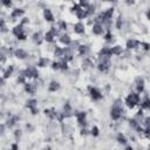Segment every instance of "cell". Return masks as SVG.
I'll return each instance as SVG.
<instances>
[{"instance_id":"1","label":"cell","mask_w":150,"mask_h":150,"mask_svg":"<svg viewBox=\"0 0 150 150\" xmlns=\"http://www.w3.org/2000/svg\"><path fill=\"white\" fill-rule=\"evenodd\" d=\"M122 114H123V102L121 100H116L110 108V117L114 121H117L121 118Z\"/></svg>"},{"instance_id":"2","label":"cell","mask_w":150,"mask_h":150,"mask_svg":"<svg viewBox=\"0 0 150 150\" xmlns=\"http://www.w3.org/2000/svg\"><path fill=\"white\" fill-rule=\"evenodd\" d=\"M139 102H141V96H139V94H137L136 91H131L130 94H128V96H127L125 100H124L125 105H127L128 108H130V109L135 108L137 104H139Z\"/></svg>"},{"instance_id":"3","label":"cell","mask_w":150,"mask_h":150,"mask_svg":"<svg viewBox=\"0 0 150 150\" xmlns=\"http://www.w3.org/2000/svg\"><path fill=\"white\" fill-rule=\"evenodd\" d=\"M111 66V60L108 56H98V63H97V69L101 73H108Z\"/></svg>"},{"instance_id":"4","label":"cell","mask_w":150,"mask_h":150,"mask_svg":"<svg viewBox=\"0 0 150 150\" xmlns=\"http://www.w3.org/2000/svg\"><path fill=\"white\" fill-rule=\"evenodd\" d=\"M71 11L75 13V15H76V18L79 20H83V19H87L89 16L88 13H87V11L83 9L79 4H74V6L71 7Z\"/></svg>"},{"instance_id":"5","label":"cell","mask_w":150,"mask_h":150,"mask_svg":"<svg viewBox=\"0 0 150 150\" xmlns=\"http://www.w3.org/2000/svg\"><path fill=\"white\" fill-rule=\"evenodd\" d=\"M26 79H39V70L34 66H28L26 69L21 70Z\"/></svg>"},{"instance_id":"6","label":"cell","mask_w":150,"mask_h":150,"mask_svg":"<svg viewBox=\"0 0 150 150\" xmlns=\"http://www.w3.org/2000/svg\"><path fill=\"white\" fill-rule=\"evenodd\" d=\"M88 90H89L90 97H91L94 101H101V100L103 98V94L101 93V90H100L98 88L90 86V87H88Z\"/></svg>"},{"instance_id":"7","label":"cell","mask_w":150,"mask_h":150,"mask_svg":"<svg viewBox=\"0 0 150 150\" xmlns=\"http://www.w3.org/2000/svg\"><path fill=\"white\" fill-rule=\"evenodd\" d=\"M74 115L76 117V121H77L79 125H81L82 128H86V125H87V120H86L87 118V114L84 111H75Z\"/></svg>"},{"instance_id":"8","label":"cell","mask_w":150,"mask_h":150,"mask_svg":"<svg viewBox=\"0 0 150 150\" xmlns=\"http://www.w3.org/2000/svg\"><path fill=\"white\" fill-rule=\"evenodd\" d=\"M135 89H136L137 94L143 93V90H144V80H143V77H141V76L136 77V80H135Z\"/></svg>"},{"instance_id":"9","label":"cell","mask_w":150,"mask_h":150,"mask_svg":"<svg viewBox=\"0 0 150 150\" xmlns=\"http://www.w3.org/2000/svg\"><path fill=\"white\" fill-rule=\"evenodd\" d=\"M23 14H25V9H22V8H13L11 14H9V16L12 18V20H16V19H20L21 16H23Z\"/></svg>"},{"instance_id":"10","label":"cell","mask_w":150,"mask_h":150,"mask_svg":"<svg viewBox=\"0 0 150 150\" xmlns=\"http://www.w3.org/2000/svg\"><path fill=\"white\" fill-rule=\"evenodd\" d=\"M19 121H20V117L18 115H9V117H8L7 122H6V127L8 129H12Z\"/></svg>"},{"instance_id":"11","label":"cell","mask_w":150,"mask_h":150,"mask_svg":"<svg viewBox=\"0 0 150 150\" xmlns=\"http://www.w3.org/2000/svg\"><path fill=\"white\" fill-rule=\"evenodd\" d=\"M91 32L94 35H104V27L103 25H100V23H94L93 27H91Z\"/></svg>"},{"instance_id":"12","label":"cell","mask_w":150,"mask_h":150,"mask_svg":"<svg viewBox=\"0 0 150 150\" xmlns=\"http://www.w3.org/2000/svg\"><path fill=\"white\" fill-rule=\"evenodd\" d=\"M13 54H14V56H15L16 59H19V60H25V59H27V56H28V53H27L23 48H16V49L13 52Z\"/></svg>"},{"instance_id":"13","label":"cell","mask_w":150,"mask_h":150,"mask_svg":"<svg viewBox=\"0 0 150 150\" xmlns=\"http://www.w3.org/2000/svg\"><path fill=\"white\" fill-rule=\"evenodd\" d=\"M73 30H74V33H75V34L82 35V34H84V32H86V27H84V25H83L81 21H79V22L74 23Z\"/></svg>"},{"instance_id":"14","label":"cell","mask_w":150,"mask_h":150,"mask_svg":"<svg viewBox=\"0 0 150 150\" xmlns=\"http://www.w3.org/2000/svg\"><path fill=\"white\" fill-rule=\"evenodd\" d=\"M59 40H60V42H61L62 45H64L66 47L70 46V43L73 42L71 39H70V36H69L67 33H62V34H60V35H59Z\"/></svg>"},{"instance_id":"15","label":"cell","mask_w":150,"mask_h":150,"mask_svg":"<svg viewBox=\"0 0 150 150\" xmlns=\"http://www.w3.org/2000/svg\"><path fill=\"white\" fill-rule=\"evenodd\" d=\"M139 46H141V42L136 39H129V40H127V43H125L127 49H136Z\"/></svg>"},{"instance_id":"16","label":"cell","mask_w":150,"mask_h":150,"mask_svg":"<svg viewBox=\"0 0 150 150\" xmlns=\"http://www.w3.org/2000/svg\"><path fill=\"white\" fill-rule=\"evenodd\" d=\"M43 19L47 21V22H53L54 21V14L53 12L49 9V8H43Z\"/></svg>"},{"instance_id":"17","label":"cell","mask_w":150,"mask_h":150,"mask_svg":"<svg viewBox=\"0 0 150 150\" xmlns=\"http://www.w3.org/2000/svg\"><path fill=\"white\" fill-rule=\"evenodd\" d=\"M25 91L28 93V94H30V95L35 94V91H36V84L35 83H30V82H26L25 83Z\"/></svg>"},{"instance_id":"18","label":"cell","mask_w":150,"mask_h":150,"mask_svg":"<svg viewBox=\"0 0 150 150\" xmlns=\"http://www.w3.org/2000/svg\"><path fill=\"white\" fill-rule=\"evenodd\" d=\"M64 50V54H63V60H66L67 62L71 61L73 60V49L70 47H64L63 48Z\"/></svg>"},{"instance_id":"19","label":"cell","mask_w":150,"mask_h":150,"mask_svg":"<svg viewBox=\"0 0 150 150\" xmlns=\"http://www.w3.org/2000/svg\"><path fill=\"white\" fill-rule=\"evenodd\" d=\"M49 63H50V61H49L48 57H46V56H41V57H39L38 62H36V66L40 67V68H45V67H47Z\"/></svg>"},{"instance_id":"20","label":"cell","mask_w":150,"mask_h":150,"mask_svg":"<svg viewBox=\"0 0 150 150\" xmlns=\"http://www.w3.org/2000/svg\"><path fill=\"white\" fill-rule=\"evenodd\" d=\"M43 112H45V115H46L49 120H55V118H56V116H57V111H56L54 108L45 109V110H43Z\"/></svg>"},{"instance_id":"21","label":"cell","mask_w":150,"mask_h":150,"mask_svg":"<svg viewBox=\"0 0 150 150\" xmlns=\"http://www.w3.org/2000/svg\"><path fill=\"white\" fill-rule=\"evenodd\" d=\"M13 71H14V66H13V64L7 66V68L4 69V71H2V77H4L5 80L8 79V77H11L12 74H13Z\"/></svg>"},{"instance_id":"22","label":"cell","mask_w":150,"mask_h":150,"mask_svg":"<svg viewBox=\"0 0 150 150\" xmlns=\"http://www.w3.org/2000/svg\"><path fill=\"white\" fill-rule=\"evenodd\" d=\"M23 32H25V28H23V26L20 25V23L16 25V26H14V27L12 28V33H13V35L16 36V38H18L21 33H23Z\"/></svg>"},{"instance_id":"23","label":"cell","mask_w":150,"mask_h":150,"mask_svg":"<svg viewBox=\"0 0 150 150\" xmlns=\"http://www.w3.org/2000/svg\"><path fill=\"white\" fill-rule=\"evenodd\" d=\"M89 50L90 49H89V47L87 45H80L79 48H77V52H79V54L81 56H87L89 54Z\"/></svg>"},{"instance_id":"24","label":"cell","mask_w":150,"mask_h":150,"mask_svg":"<svg viewBox=\"0 0 150 150\" xmlns=\"http://www.w3.org/2000/svg\"><path fill=\"white\" fill-rule=\"evenodd\" d=\"M60 89V83L57 81H50L48 84V91L50 93H55Z\"/></svg>"},{"instance_id":"25","label":"cell","mask_w":150,"mask_h":150,"mask_svg":"<svg viewBox=\"0 0 150 150\" xmlns=\"http://www.w3.org/2000/svg\"><path fill=\"white\" fill-rule=\"evenodd\" d=\"M43 36H45V38H43V40H45V41H47L48 43H53V42L55 41V38H56V35H55L53 32H50V30H48Z\"/></svg>"},{"instance_id":"26","label":"cell","mask_w":150,"mask_h":150,"mask_svg":"<svg viewBox=\"0 0 150 150\" xmlns=\"http://www.w3.org/2000/svg\"><path fill=\"white\" fill-rule=\"evenodd\" d=\"M122 53H123V48H122V46L116 45V46L111 47V55L120 56V55H122Z\"/></svg>"},{"instance_id":"27","label":"cell","mask_w":150,"mask_h":150,"mask_svg":"<svg viewBox=\"0 0 150 150\" xmlns=\"http://www.w3.org/2000/svg\"><path fill=\"white\" fill-rule=\"evenodd\" d=\"M93 66H94L93 60H91L90 57H84V60L82 61V68H83L84 70H87L88 68H91Z\"/></svg>"},{"instance_id":"28","label":"cell","mask_w":150,"mask_h":150,"mask_svg":"<svg viewBox=\"0 0 150 150\" xmlns=\"http://www.w3.org/2000/svg\"><path fill=\"white\" fill-rule=\"evenodd\" d=\"M98 56H111V48L110 47H103L101 48V50L98 52Z\"/></svg>"},{"instance_id":"29","label":"cell","mask_w":150,"mask_h":150,"mask_svg":"<svg viewBox=\"0 0 150 150\" xmlns=\"http://www.w3.org/2000/svg\"><path fill=\"white\" fill-rule=\"evenodd\" d=\"M42 38H45V36H42V33H41V32H35V33L32 35V39H33V41H34L36 45H40V43H41Z\"/></svg>"},{"instance_id":"30","label":"cell","mask_w":150,"mask_h":150,"mask_svg":"<svg viewBox=\"0 0 150 150\" xmlns=\"http://www.w3.org/2000/svg\"><path fill=\"white\" fill-rule=\"evenodd\" d=\"M26 107H27L29 110H32V109H34V108H38V101H36L35 98H29V100H27V102H26Z\"/></svg>"},{"instance_id":"31","label":"cell","mask_w":150,"mask_h":150,"mask_svg":"<svg viewBox=\"0 0 150 150\" xmlns=\"http://www.w3.org/2000/svg\"><path fill=\"white\" fill-rule=\"evenodd\" d=\"M63 54H64L63 48H61V47L56 46V47H55V49H54V55H55L56 57H61V59H63Z\"/></svg>"},{"instance_id":"32","label":"cell","mask_w":150,"mask_h":150,"mask_svg":"<svg viewBox=\"0 0 150 150\" xmlns=\"http://www.w3.org/2000/svg\"><path fill=\"white\" fill-rule=\"evenodd\" d=\"M116 139H117V142H118L120 144H122V145H125V144H127V142H128L127 137H125V136H124L122 132L117 134V137H116Z\"/></svg>"},{"instance_id":"33","label":"cell","mask_w":150,"mask_h":150,"mask_svg":"<svg viewBox=\"0 0 150 150\" xmlns=\"http://www.w3.org/2000/svg\"><path fill=\"white\" fill-rule=\"evenodd\" d=\"M103 39H104L105 42H112L114 35H112V33H111L110 30H107V32L104 33V35H103Z\"/></svg>"},{"instance_id":"34","label":"cell","mask_w":150,"mask_h":150,"mask_svg":"<svg viewBox=\"0 0 150 150\" xmlns=\"http://www.w3.org/2000/svg\"><path fill=\"white\" fill-rule=\"evenodd\" d=\"M57 27H59V29H61V30H67V28H68V23H67L64 20H61V21H59Z\"/></svg>"},{"instance_id":"35","label":"cell","mask_w":150,"mask_h":150,"mask_svg":"<svg viewBox=\"0 0 150 150\" xmlns=\"http://www.w3.org/2000/svg\"><path fill=\"white\" fill-rule=\"evenodd\" d=\"M86 11H87V13H88V15L90 16V15H93L94 13H95V5L94 4H90L87 8H86Z\"/></svg>"},{"instance_id":"36","label":"cell","mask_w":150,"mask_h":150,"mask_svg":"<svg viewBox=\"0 0 150 150\" xmlns=\"http://www.w3.org/2000/svg\"><path fill=\"white\" fill-rule=\"evenodd\" d=\"M59 62H60V70H67L68 69V62L66 60L61 59V61H59Z\"/></svg>"},{"instance_id":"37","label":"cell","mask_w":150,"mask_h":150,"mask_svg":"<svg viewBox=\"0 0 150 150\" xmlns=\"http://www.w3.org/2000/svg\"><path fill=\"white\" fill-rule=\"evenodd\" d=\"M122 23H123V20H122V15H118L117 19H116V22H115V26L117 29H121L122 28Z\"/></svg>"},{"instance_id":"38","label":"cell","mask_w":150,"mask_h":150,"mask_svg":"<svg viewBox=\"0 0 150 150\" xmlns=\"http://www.w3.org/2000/svg\"><path fill=\"white\" fill-rule=\"evenodd\" d=\"M98 134H100V130H98V128H97L96 125H94V127L90 129V135H93L94 137H96V136H98Z\"/></svg>"},{"instance_id":"39","label":"cell","mask_w":150,"mask_h":150,"mask_svg":"<svg viewBox=\"0 0 150 150\" xmlns=\"http://www.w3.org/2000/svg\"><path fill=\"white\" fill-rule=\"evenodd\" d=\"M0 30H1V33H6V32H7L6 22H5V20H4V19H1V21H0Z\"/></svg>"},{"instance_id":"40","label":"cell","mask_w":150,"mask_h":150,"mask_svg":"<svg viewBox=\"0 0 150 150\" xmlns=\"http://www.w3.org/2000/svg\"><path fill=\"white\" fill-rule=\"evenodd\" d=\"M16 81H18V83H22V84H25V83H26V76L22 74V71H21V73H20V75L18 76V80H16Z\"/></svg>"},{"instance_id":"41","label":"cell","mask_w":150,"mask_h":150,"mask_svg":"<svg viewBox=\"0 0 150 150\" xmlns=\"http://www.w3.org/2000/svg\"><path fill=\"white\" fill-rule=\"evenodd\" d=\"M52 69H54V70H60V62H59V61L52 62Z\"/></svg>"},{"instance_id":"42","label":"cell","mask_w":150,"mask_h":150,"mask_svg":"<svg viewBox=\"0 0 150 150\" xmlns=\"http://www.w3.org/2000/svg\"><path fill=\"white\" fill-rule=\"evenodd\" d=\"M141 46H142L143 50H145V52L150 50V43L149 42H141Z\"/></svg>"},{"instance_id":"43","label":"cell","mask_w":150,"mask_h":150,"mask_svg":"<svg viewBox=\"0 0 150 150\" xmlns=\"http://www.w3.org/2000/svg\"><path fill=\"white\" fill-rule=\"evenodd\" d=\"M27 36H28V35H27V33H26V30H25V32H23V33H21L16 39H18L19 41H23V40H26V39H27Z\"/></svg>"},{"instance_id":"44","label":"cell","mask_w":150,"mask_h":150,"mask_svg":"<svg viewBox=\"0 0 150 150\" xmlns=\"http://www.w3.org/2000/svg\"><path fill=\"white\" fill-rule=\"evenodd\" d=\"M21 135H22L21 130H15V131H14V137H15V141H19V139L21 138Z\"/></svg>"},{"instance_id":"45","label":"cell","mask_w":150,"mask_h":150,"mask_svg":"<svg viewBox=\"0 0 150 150\" xmlns=\"http://www.w3.org/2000/svg\"><path fill=\"white\" fill-rule=\"evenodd\" d=\"M142 122L144 123V127H145V128H150V116L145 117V118H144Z\"/></svg>"},{"instance_id":"46","label":"cell","mask_w":150,"mask_h":150,"mask_svg":"<svg viewBox=\"0 0 150 150\" xmlns=\"http://www.w3.org/2000/svg\"><path fill=\"white\" fill-rule=\"evenodd\" d=\"M2 5H4L5 7H7V8H9V7H12L13 2H12V1H6V0H2Z\"/></svg>"},{"instance_id":"47","label":"cell","mask_w":150,"mask_h":150,"mask_svg":"<svg viewBox=\"0 0 150 150\" xmlns=\"http://www.w3.org/2000/svg\"><path fill=\"white\" fill-rule=\"evenodd\" d=\"M80 134H81V136H86V135H88V134H90V132H88V130H87L86 128H82Z\"/></svg>"},{"instance_id":"48","label":"cell","mask_w":150,"mask_h":150,"mask_svg":"<svg viewBox=\"0 0 150 150\" xmlns=\"http://www.w3.org/2000/svg\"><path fill=\"white\" fill-rule=\"evenodd\" d=\"M11 150H19L18 143H12V144H11Z\"/></svg>"},{"instance_id":"49","label":"cell","mask_w":150,"mask_h":150,"mask_svg":"<svg viewBox=\"0 0 150 150\" xmlns=\"http://www.w3.org/2000/svg\"><path fill=\"white\" fill-rule=\"evenodd\" d=\"M29 22V19L28 18H23L22 20H21V22H20V25H22V26H25L26 23H28Z\"/></svg>"},{"instance_id":"50","label":"cell","mask_w":150,"mask_h":150,"mask_svg":"<svg viewBox=\"0 0 150 150\" xmlns=\"http://www.w3.org/2000/svg\"><path fill=\"white\" fill-rule=\"evenodd\" d=\"M5 62H6V55L4 54V52H1V64L4 66Z\"/></svg>"},{"instance_id":"51","label":"cell","mask_w":150,"mask_h":150,"mask_svg":"<svg viewBox=\"0 0 150 150\" xmlns=\"http://www.w3.org/2000/svg\"><path fill=\"white\" fill-rule=\"evenodd\" d=\"M145 14H146V18H148V20H150V8L146 11V13H145Z\"/></svg>"},{"instance_id":"52","label":"cell","mask_w":150,"mask_h":150,"mask_svg":"<svg viewBox=\"0 0 150 150\" xmlns=\"http://www.w3.org/2000/svg\"><path fill=\"white\" fill-rule=\"evenodd\" d=\"M125 150H134V148H132L131 145H127V146H125Z\"/></svg>"},{"instance_id":"53","label":"cell","mask_w":150,"mask_h":150,"mask_svg":"<svg viewBox=\"0 0 150 150\" xmlns=\"http://www.w3.org/2000/svg\"><path fill=\"white\" fill-rule=\"evenodd\" d=\"M43 150H52V148H50V146H49V145H47V146H46V148H45V149H43Z\"/></svg>"},{"instance_id":"54","label":"cell","mask_w":150,"mask_h":150,"mask_svg":"<svg viewBox=\"0 0 150 150\" xmlns=\"http://www.w3.org/2000/svg\"><path fill=\"white\" fill-rule=\"evenodd\" d=\"M127 4H128V5H132V4H134V1H127Z\"/></svg>"},{"instance_id":"55","label":"cell","mask_w":150,"mask_h":150,"mask_svg":"<svg viewBox=\"0 0 150 150\" xmlns=\"http://www.w3.org/2000/svg\"><path fill=\"white\" fill-rule=\"evenodd\" d=\"M148 109H149V110H150V102H149V108H148Z\"/></svg>"}]
</instances>
